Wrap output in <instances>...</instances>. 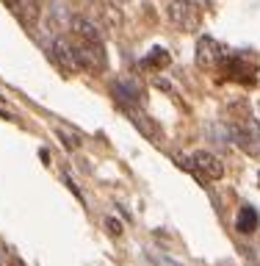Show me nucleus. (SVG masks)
<instances>
[{"label": "nucleus", "instance_id": "f03ea898", "mask_svg": "<svg viewBox=\"0 0 260 266\" xmlns=\"http://www.w3.org/2000/svg\"><path fill=\"white\" fill-rule=\"evenodd\" d=\"M166 14L172 20V25L180 28L183 34H194V31L202 25V11H200V6L191 3V0H172L169 9H166Z\"/></svg>", "mask_w": 260, "mask_h": 266}, {"label": "nucleus", "instance_id": "39448f33", "mask_svg": "<svg viewBox=\"0 0 260 266\" xmlns=\"http://www.w3.org/2000/svg\"><path fill=\"white\" fill-rule=\"evenodd\" d=\"M222 61V47H219L216 39H210V36H202L200 42H197V64L205 69H213Z\"/></svg>", "mask_w": 260, "mask_h": 266}, {"label": "nucleus", "instance_id": "6e6552de", "mask_svg": "<svg viewBox=\"0 0 260 266\" xmlns=\"http://www.w3.org/2000/svg\"><path fill=\"white\" fill-rule=\"evenodd\" d=\"M56 133H58V142L67 147V150H78V147L83 144L78 130H70V128H61V125H56Z\"/></svg>", "mask_w": 260, "mask_h": 266}, {"label": "nucleus", "instance_id": "9b49d317", "mask_svg": "<svg viewBox=\"0 0 260 266\" xmlns=\"http://www.w3.org/2000/svg\"><path fill=\"white\" fill-rule=\"evenodd\" d=\"M3 3H6L11 11H19V3H22V0H3Z\"/></svg>", "mask_w": 260, "mask_h": 266}, {"label": "nucleus", "instance_id": "1a4fd4ad", "mask_svg": "<svg viewBox=\"0 0 260 266\" xmlns=\"http://www.w3.org/2000/svg\"><path fill=\"white\" fill-rule=\"evenodd\" d=\"M169 61V56H166L161 47H155V53H149V59H147V64H166Z\"/></svg>", "mask_w": 260, "mask_h": 266}, {"label": "nucleus", "instance_id": "20e7f679", "mask_svg": "<svg viewBox=\"0 0 260 266\" xmlns=\"http://www.w3.org/2000/svg\"><path fill=\"white\" fill-rule=\"evenodd\" d=\"M188 161H191V169L200 172L205 181H219L224 175V164L219 161V155L208 153V150H194Z\"/></svg>", "mask_w": 260, "mask_h": 266}, {"label": "nucleus", "instance_id": "9d476101", "mask_svg": "<svg viewBox=\"0 0 260 266\" xmlns=\"http://www.w3.org/2000/svg\"><path fill=\"white\" fill-rule=\"evenodd\" d=\"M105 227H108L113 236H119V233H122V227H119V222H116V219H105Z\"/></svg>", "mask_w": 260, "mask_h": 266}, {"label": "nucleus", "instance_id": "7ed1b4c3", "mask_svg": "<svg viewBox=\"0 0 260 266\" xmlns=\"http://www.w3.org/2000/svg\"><path fill=\"white\" fill-rule=\"evenodd\" d=\"M50 59L58 64V69H64L67 75H75V72H80L78 69V61H75V53H72V44H70V36L58 34L56 39L50 42Z\"/></svg>", "mask_w": 260, "mask_h": 266}, {"label": "nucleus", "instance_id": "423d86ee", "mask_svg": "<svg viewBox=\"0 0 260 266\" xmlns=\"http://www.w3.org/2000/svg\"><path fill=\"white\" fill-rule=\"evenodd\" d=\"M70 9H67V3L64 0H53V6H50V25L56 28V31H67L70 28Z\"/></svg>", "mask_w": 260, "mask_h": 266}, {"label": "nucleus", "instance_id": "f8f14e48", "mask_svg": "<svg viewBox=\"0 0 260 266\" xmlns=\"http://www.w3.org/2000/svg\"><path fill=\"white\" fill-rule=\"evenodd\" d=\"M0 266H3V261H0Z\"/></svg>", "mask_w": 260, "mask_h": 266}, {"label": "nucleus", "instance_id": "f257e3e1", "mask_svg": "<svg viewBox=\"0 0 260 266\" xmlns=\"http://www.w3.org/2000/svg\"><path fill=\"white\" fill-rule=\"evenodd\" d=\"M78 61V69H89V72H105L108 69V53H105L103 39H86V36L67 34Z\"/></svg>", "mask_w": 260, "mask_h": 266}, {"label": "nucleus", "instance_id": "0eeeda50", "mask_svg": "<svg viewBox=\"0 0 260 266\" xmlns=\"http://www.w3.org/2000/svg\"><path fill=\"white\" fill-rule=\"evenodd\" d=\"M258 222H260L258 211H255L252 205H243L241 214H238V230L241 233H255L258 230Z\"/></svg>", "mask_w": 260, "mask_h": 266}]
</instances>
